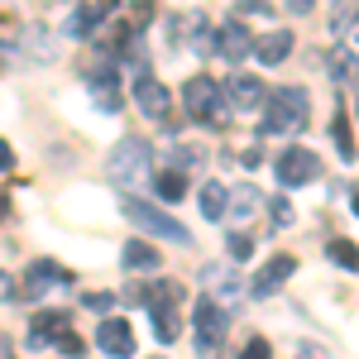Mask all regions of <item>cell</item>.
<instances>
[{"instance_id":"obj_1","label":"cell","mask_w":359,"mask_h":359,"mask_svg":"<svg viewBox=\"0 0 359 359\" xmlns=\"http://www.w3.org/2000/svg\"><path fill=\"white\" fill-rule=\"evenodd\" d=\"M311 125V101L302 86H283L269 96V115H264V135H302Z\"/></svg>"},{"instance_id":"obj_2","label":"cell","mask_w":359,"mask_h":359,"mask_svg":"<svg viewBox=\"0 0 359 359\" xmlns=\"http://www.w3.org/2000/svg\"><path fill=\"white\" fill-rule=\"evenodd\" d=\"M149 163H154L149 144H144V139H125L111 154V182L125 187V192H139V187L149 182Z\"/></svg>"},{"instance_id":"obj_3","label":"cell","mask_w":359,"mask_h":359,"mask_svg":"<svg viewBox=\"0 0 359 359\" xmlns=\"http://www.w3.org/2000/svg\"><path fill=\"white\" fill-rule=\"evenodd\" d=\"M182 106H187V115L196 125H225V115H230V101L221 96V86L211 77H192L182 86Z\"/></svg>"},{"instance_id":"obj_4","label":"cell","mask_w":359,"mask_h":359,"mask_svg":"<svg viewBox=\"0 0 359 359\" xmlns=\"http://www.w3.org/2000/svg\"><path fill=\"white\" fill-rule=\"evenodd\" d=\"M125 216H130V225L149 230V235H158V240H172V245H192L187 225L172 221L168 211H158V206H149V201H139V196H125Z\"/></svg>"},{"instance_id":"obj_5","label":"cell","mask_w":359,"mask_h":359,"mask_svg":"<svg viewBox=\"0 0 359 359\" xmlns=\"http://www.w3.org/2000/svg\"><path fill=\"white\" fill-rule=\"evenodd\" d=\"M192 326H196V350H201V355H211V350H221V345H225L230 311H225L216 297H201V302L192 306Z\"/></svg>"},{"instance_id":"obj_6","label":"cell","mask_w":359,"mask_h":359,"mask_svg":"<svg viewBox=\"0 0 359 359\" xmlns=\"http://www.w3.org/2000/svg\"><path fill=\"white\" fill-rule=\"evenodd\" d=\"M273 172L283 187H306L316 172H321V158L311 154V149H283L273 158Z\"/></svg>"},{"instance_id":"obj_7","label":"cell","mask_w":359,"mask_h":359,"mask_svg":"<svg viewBox=\"0 0 359 359\" xmlns=\"http://www.w3.org/2000/svg\"><path fill=\"white\" fill-rule=\"evenodd\" d=\"M135 101L139 111L149 115V120H168L172 115V96H168V86L158 77H149V72H139L135 77Z\"/></svg>"},{"instance_id":"obj_8","label":"cell","mask_w":359,"mask_h":359,"mask_svg":"<svg viewBox=\"0 0 359 359\" xmlns=\"http://www.w3.org/2000/svg\"><path fill=\"white\" fill-rule=\"evenodd\" d=\"M96 345H101L111 359H130V355H135V326L120 321V316H106L101 331H96Z\"/></svg>"},{"instance_id":"obj_9","label":"cell","mask_w":359,"mask_h":359,"mask_svg":"<svg viewBox=\"0 0 359 359\" xmlns=\"http://www.w3.org/2000/svg\"><path fill=\"white\" fill-rule=\"evenodd\" d=\"M292 273H297V259H292V254H273V259L264 264V273H254L249 292H254V297H273V292H278V287H283Z\"/></svg>"},{"instance_id":"obj_10","label":"cell","mask_w":359,"mask_h":359,"mask_svg":"<svg viewBox=\"0 0 359 359\" xmlns=\"http://www.w3.org/2000/svg\"><path fill=\"white\" fill-rule=\"evenodd\" d=\"M216 53L225 62H245V53H254V34L245 29V20H225L216 34Z\"/></svg>"},{"instance_id":"obj_11","label":"cell","mask_w":359,"mask_h":359,"mask_svg":"<svg viewBox=\"0 0 359 359\" xmlns=\"http://www.w3.org/2000/svg\"><path fill=\"white\" fill-rule=\"evenodd\" d=\"M225 101H230V111L254 115L264 106V86H259V77H230L225 82Z\"/></svg>"},{"instance_id":"obj_12","label":"cell","mask_w":359,"mask_h":359,"mask_svg":"<svg viewBox=\"0 0 359 359\" xmlns=\"http://www.w3.org/2000/svg\"><path fill=\"white\" fill-rule=\"evenodd\" d=\"M287 53H292V34H287V29H273V34H264V39L254 43V57H259L264 67H278Z\"/></svg>"},{"instance_id":"obj_13","label":"cell","mask_w":359,"mask_h":359,"mask_svg":"<svg viewBox=\"0 0 359 359\" xmlns=\"http://www.w3.org/2000/svg\"><path fill=\"white\" fill-rule=\"evenodd\" d=\"M53 283H67V269H57L48 259H39L34 269H29V283H25V297H43Z\"/></svg>"},{"instance_id":"obj_14","label":"cell","mask_w":359,"mask_h":359,"mask_svg":"<svg viewBox=\"0 0 359 359\" xmlns=\"http://www.w3.org/2000/svg\"><path fill=\"white\" fill-rule=\"evenodd\" d=\"M149 311H154V335H158L163 345H172V340H177V331H182V321H177V306H172V302H154Z\"/></svg>"},{"instance_id":"obj_15","label":"cell","mask_w":359,"mask_h":359,"mask_svg":"<svg viewBox=\"0 0 359 359\" xmlns=\"http://www.w3.org/2000/svg\"><path fill=\"white\" fill-rule=\"evenodd\" d=\"M120 259H125V269H135V273H154V269H158V249L144 245V240H130Z\"/></svg>"},{"instance_id":"obj_16","label":"cell","mask_w":359,"mask_h":359,"mask_svg":"<svg viewBox=\"0 0 359 359\" xmlns=\"http://www.w3.org/2000/svg\"><path fill=\"white\" fill-rule=\"evenodd\" d=\"M326 72H331L335 82H355L359 77L355 53H350V48H331V53H326Z\"/></svg>"},{"instance_id":"obj_17","label":"cell","mask_w":359,"mask_h":359,"mask_svg":"<svg viewBox=\"0 0 359 359\" xmlns=\"http://www.w3.org/2000/svg\"><path fill=\"white\" fill-rule=\"evenodd\" d=\"M225 206H230V192H225L221 182H206V187H201V216H206V221H221Z\"/></svg>"},{"instance_id":"obj_18","label":"cell","mask_w":359,"mask_h":359,"mask_svg":"<svg viewBox=\"0 0 359 359\" xmlns=\"http://www.w3.org/2000/svg\"><path fill=\"white\" fill-rule=\"evenodd\" d=\"M154 192H158V201H182V196H187V182H182L177 168H168V172L154 177Z\"/></svg>"},{"instance_id":"obj_19","label":"cell","mask_w":359,"mask_h":359,"mask_svg":"<svg viewBox=\"0 0 359 359\" xmlns=\"http://www.w3.org/2000/svg\"><path fill=\"white\" fill-rule=\"evenodd\" d=\"M86 86L96 91L101 111H115V106H120V96H115V77H111V72H91V77H86Z\"/></svg>"},{"instance_id":"obj_20","label":"cell","mask_w":359,"mask_h":359,"mask_svg":"<svg viewBox=\"0 0 359 359\" xmlns=\"http://www.w3.org/2000/svg\"><path fill=\"white\" fill-rule=\"evenodd\" d=\"M331 139H335V149H340V158H355V135H350V115L345 111L331 120Z\"/></svg>"},{"instance_id":"obj_21","label":"cell","mask_w":359,"mask_h":359,"mask_svg":"<svg viewBox=\"0 0 359 359\" xmlns=\"http://www.w3.org/2000/svg\"><path fill=\"white\" fill-rule=\"evenodd\" d=\"M326 254H331L340 269H350V273H359V245H350V240H331L326 245Z\"/></svg>"},{"instance_id":"obj_22","label":"cell","mask_w":359,"mask_h":359,"mask_svg":"<svg viewBox=\"0 0 359 359\" xmlns=\"http://www.w3.org/2000/svg\"><path fill=\"white\" fill-rule=\"evenodd\" d=\"M225 211H235V221L254 216V211H259V192H254V187H240V192H230V206H225Z\"/></svg>"},{"instance_id":"obj_23","label":"cell","mask_w":359,"mask_h":359,"mask_svg":"<svg viewBox=\"0 0 359 359\" xmlns=\"http://www.w3.org/2000/svg\"><path fill=\"white\" fill-rule=\"evenodd\" d=\"M53 350H57V355H67V359H77V355H86V340H82V335H72L67 326H62V331L53 335Z\"/></svg>"},{"instance_id":"obj_24","label":"cell","mask_w":359,"mask_h":359,"mask_svg":"<svg viewBox=\"0 0 359 359\" xmlns=\"http://www.w3.org/2000/svg\"><path fill=\"white\" fill-rule=\"evenodd\" d=\"M240 359H273V350H269V340H249L240 350Z\"/></svg>"},{"instance_id":"obj_25","label":"cell","mask_w":359,"mask_h":359,"mask_svg":"<svg viewBox=\"0 0 359 359\" xmlns=\"http://www.w3.org/2000/svg\"><path fill=\"white\" fill-rule=\"evenodd\" d=\"M230 254H235V259H249V254H254V240H249V235H230Z\"/></svg>"},{"instance_id":"obj_26","label":"cell","mask_w":359,"mask_h":359,"mask_svg":"<svg viewBox=\"0 0 359 359\" xmlns=\"http://www.w3.org/2000/svg\"><path fill=\"white\" fill-rule=\"evenodd\" d=\"M86 306H91V311H111L115 297H111V292H91V297H86Z\"/></svg>"},{"instance_id":"obj_27","label":"cell","mask_w":359,"mask_h":359,"mask_svg":"<svg viewBox=\"0 0 359 359\" xmlns=\"http://www.w3.org/2000/svg\"><path fill=\"white\" fill-rule=\"evenodd\" d=\"M269 211H273V221H278V225H287V221H292V206H287L283 196H278V201H273V206H269Z\"/></svg>"},{"instance_id":"obj_28","label":"cell","mask_w":359,"mask_h":359,"mask_svg":"<svg viewBox=\"0 0 359 359\" xmlns=\"http://www.w3.org/2000/svg\"><path fill=\"white\" fill-rule=\"evenodd\" d=\"M10 168H15V149L0 139V172H10Z\"/></svg>"},{"instance_id":"obj_29","label":"cell","mask_w":359,"mask_h":359,"mask_svg":"<svg viewBox=\"0 0 359 359\" xmlns=\"http://www.w3.org/2000/svg\"><path fill=\"white\" fill-rule=\"evenodd\" d=\"M311 5H316V0H287V10H292V15H311Z\"/></svg>"},{"instance_id":"obj_30","label":"cell","mask_w":359,"mask_h":359,"mask_svg":"<svg viewBox=\"0 0 359 359\" xmlns=\"http://www.w3.org/2000/svg\"><path fill=\"white\" fill-rule=\"evenodd\" d=\"M0 359H15V345H10L5 335H0Z\"/></svg>"},{"instance_id":"obj_31","label":"cell","mask_w":359,"mask_h":359,"mask_svg":"<svg viewBox=\"0 0 359 359\" xmlns=\"http://www.w3.org/2000/svg\"><path fill=\"white\" fill-rule=\"evenodd\" d=\"M10 292H15V283H10V278L0 273V297H10Z\"/></svg>"},{"instance_id":"obj_32","label":"cell","mask_w":359,"mask_h":359,"mask_svg":"<svg viewBox=\"0 0 359 359\" xmlns=\"http://www.w3.org/2000/svg\"><path fill=\"white\" fill-rule=\"evenodd\" d=\"M5 211H10V201H5V196H0V221H5Z\"/></svg>"},{"instance_id":"obj_33","label":"cell","mask_w":359,"mask_h":359,"mask_svg":"<svg viewBox=\"0 0 359 359\" xmlns=\"http://www.w3.org/2000/svg\"><path fill=\"white\" fill-rule=\"evenodd\" d=\"M355 43H359V15H355Z\"/></svg>"},{"instance_id":"obj_34","label":"cell","mask_w":359,"mask_h":359,"mask_svg":"<svg viewBox=\"0 0 359 359\" xmlns=\"http://www.w3.org/2000/svg\"><path fill=\"white\" fill-rule=\"evenodd\" d=\"M355 216H359V192H355Z\"/></svg>"},{"instance_id":"obj_35","label":"cell","mask_w":359,"mask_h":359,"mask_svg":"<svg viewBox=\"0 0 359 359\" xmlns=\"http://www.w3.org/2000/svg\"><path fill=\"white\" fill-rule=\"evenodd\" d=\"M355 120H359V106H355Z\"/></svg>"}]
</instances>
